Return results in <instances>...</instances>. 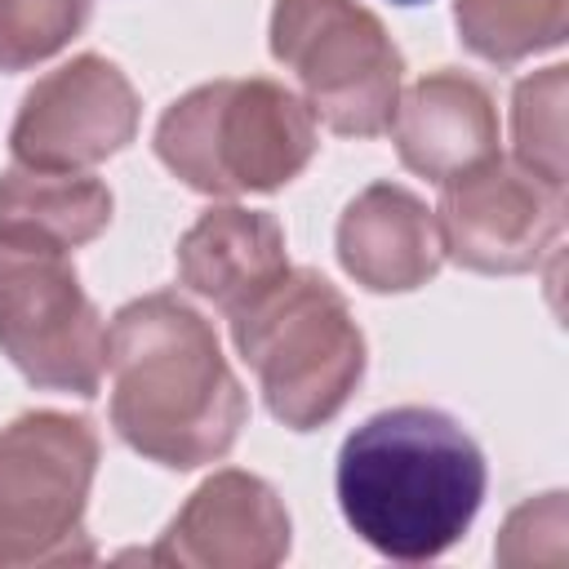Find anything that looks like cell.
<instances>
[{
	"label": "cell",
	"instance_id": "7",
	"mask_svg": "<svg viewBox=\"0 0 569 569\" xmlns=\"http://www.w3.org/2000/svg\"><path fill=\"white\" fill-rule=\"evenodd\" d=\"M0 351L36 387L98 396L107 325L84 298L67 249L0 240Z\"/></svg>",
	"mask_w": 569,
	"mask_h": 569
},
{
	"label": "cell",
	"instance_id": "18",
	"mask_svg": "<svg viewBox=\"0 0 569 569\" xmlns=\"http://www.w3.org/2000/svg\"><path fill=\"white\" fill-rule=\"evenodd\" d=\"M391 4H422V0H391Z\"/></svg>",
	"mask_w": 569,
	"mask_h": 569
},
{
	"label": "cell",
	"instance_id": "11",
	"mask_svg": "<svg viewBox=\"0 0 569 569\" xmlns=\"http://www.w3.org/2000/svg\"><path fill=\"white\" fill-rule=\"evenodd\" d=\"M396 151L405 169L422 178H453L489 156H498V116L485 84L462 71H431L422 76L391 116Z\"/></svg>",
	"mask_w": 569,
	"mask_h": 569
},
{
	"label": "cell",
	"instance_id": "16",
	"mask_svg": "<svg viewBox=\"0 0 569 569\" xmlns=\"http://www.w3.org/2000/svg\"><path fill=\"white\" fill-rule=\"evenodd\" d=\"M565 67H547L542 76L516 89V156L520 169L565 191Z\"/></svg>",
	"mask_w": 569,
	"mask_h": 569
},
{
	"label": "cell",
	"instance_id": "17",
	"mask_svg": "<svg viewBox=\"0 0 569 569\" xmlns=\"http://www.w3.org/2000/svg\"><path fill=\"white\" fill-rule=\"evenodd\" d=\"M93 0H0V71H22L58 53L89 18Z\"/></svg>",
	"mask_w": 569,
	"mask_h": 569
},
{
	"label": "cell",
	"instance_id": "9",
	"mask_svg": "<svg viewBox=\"0 0 569 569\" xmlns=\"http://www.w3.org/2000/svg\"><path fill=\"white\" fill-rule=\"evenodd\" d=\"M138 129L133 84L116 62L80 53L36 80L13 120L9 147L31 169H84L116 156Z\"/></svg>",
	"mask_w": 569,
	"mask_h": 569
},
{
	"label": "cell",
	"instance_id": "15",
	"mask_svg": "<svg viewBox=\"0 0 569 569\" xmlns=\"http://www.w3.org/2000/svg\"><path fill=\"white\" fill-rule=\"evenodd\" d=\"M458 36L489 62H520L565 40L569 0H458Z\"/></svg>",
	"mask_w": 569,
	"mask_h": 569
},
{
	"label": "cell",
	"instance_id": "2",
	"mask_svg": "<svg viewBox=\"0 0 569 569\" xmlns=\"http://www.w3.org/2000/svg\"><path fill=\"white\" fill-rule=\"evenodd\" d=\"M333 485L360 542L387 560L418 565L471 529L489 471L458 418L427 405H396L342 440Z\"/></svg>",
	"mask_w": 569,
	"mask_h": 569
},
{
	"label": "cell",
	"instance_id": "10",
	"mask_svg": "<svg viewBox=\"0 0 569 569\" xmlns=\"http://www.w3.org/2000/svg\"><path fill=\"white\" fill-rule=\"evenodd\" d=\"M284 551H289V516L271 493V485L244 471H218L191 493V502L173 516V525L160 533L147 560L262 569L284 560Z\"/></svg>",
	"mask_w": 569,
	"mask_h": 569
},
{
	"label": "cell",
	"instance_id": "5",
	"mask_svg": "<svg viewBox=\"0 0 569 569\" xmlns=\"http://www.w3.org/2000/svg\"><path fill=\"white\" fill-rule=\"evenodd\" d=\"M271 53L307 89V111L347 138L391 129L400 53L382 22L356 0H276Z\"/></svg>",
	"mask_w": 569,
	"mask_h": 569
},
{
	"label": "cell",
	"instance_id": "14",
	"mask_svg": "<svg viewBox=\"0 0 569 569\" xmlns=\"http://www.w3.org/2000/svg\"><path fill=\"white\" fill-rule=\"evenodd\" d=\"M111 222V191L80 169L13 164L0 173V240L76 249Z\"/></svg>",
	"mask_w": 569,
	"mask_h": 569
},
{
	"label": "cell",
	"instance_id": "8",
	"mask_svg": "<svg viewBox=\"0 0 569 569\" xmlns=\"http://www.w3.org/2000/svg\"><path fill=\"white\" fill-rule=\"evenodd\" d=\"M440 187V249L471 271H525L560 236L565 191L502 156H489Z\"/></svg>",
	"mask_w": 569,
	"mask_h": 569
},
{
	"label": "cell",
	"instance_id": "4",
	"mask_svg": "<svg viewBox=\"0 0 569 569\" xmlns=\"http://www.w3.org/2000/svg\"><path fill=\"white\" fill-rule=\"evenodd\" d=\"M316 151V116L276 80H213L156 124V156L204 196L276 191Z\"/></svg>",
	"mask_w": 569,
	"mask_h": 569
},
{
	"label": "cell",
	"instance_id": "13",
	"mask_svg": "<svg viewBox=\"0 0 569 569\" xmlns=\"http://www.w3.org/2000/svg\"><path fill=\"white\" fill-rule=\"evenodd\" d=\"M289 271L284 262V231L271 213L253 209H209L178 244V276L200 298L236 316L253 302L267 284Z\"/></svg>",
	"mask_w": 569,
	"mask_h": 569
},
{
	"label": "cell",
	"instance_id": "1",
	"mask_svg": "<svg viewBox=\"0 0 569 569\" xmlns=\"http://www.w3.org/2000/svg\"><path fill=\"white\" fill-rule=\"evenodd\" d=\"M111 427L160 467L218 462L244 427V391L218 338L178 293H147L107 329Z\"/></svg>",
	"mask_w": 569,
	"mask_h": 569
},
{
	"label": "cell",
	"instance_id": "6",
	"mask_svg": "<svg viewBox=\"0 0 569 569\" xmlns=\"http://www.w3.org/2000/svg\"><path fill=\"white\" fill-rule=\"evenodd\" d=\"M98 436L84 418L22 413L0 431V565L93 560L84 498Z\"/></svg>",
	"mask_w": 569,
	"mask_h": 569
},
{
	"label": "cell",
	"instance_id": "3",
	"mask_svg": "<svg viewBox=\"0 0 569 569\" xmlns=\"http://www.w3.org/2000/svg\"><path fill=\"white\" fill-rule=\"evenodd\" d=\"M231 338L267 409L293 431L329 422L365 373V338L342 293L316 271H284L267 284L231 316Z\"/></svg>",
	"mask_w": 569,
	"mask_h": 569
},
{
	"label": "cell",
	"instance_id": "12",
	"mask_svg": "<svg viewBox=\"0 0 569 569\" xmlns=\"http://www.w3.org/2000/svg\"><path fill=\"white\" fill-rule=\"evenodd\" d=\"M440 231L427 204L391 182L360 191L338 222V258L373 293L427 284L440 267Z\"/></svg>",
	"mask_w": 569,
	"mask_h": 569
}]
</instances>
